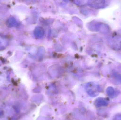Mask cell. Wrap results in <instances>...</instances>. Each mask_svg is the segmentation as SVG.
<instances>
[{
    "label": "cell",
    "instance_id": "cell-2",
    "mask_svg": "<svg viewBox=\"0 0 121 120\" xmlns=\"http://www.w3.org/2000/svg\"><path fill=\"white\" fill-rule=\"evenodd\" d=\"M97 105L99 107L100 106H104L107 105L108 104L107 101L106 99L102 98L98 99L96 102Z\"/></svg>",
    "mask_w": 121,
    "mask_h": 120
},
{
    "label": "cell",
    "instance_id": "cell-1",
    "mask_svg": "<svg viewBox=\"0 0 121 120\" xmlns=\"http://www.w3.org/2000/svg\"><path fill=\"white\" fill-rule=\"evenodd\" d=\"M8 45V42L5 37L0 35V50H3Z\"/></svg>",
    "mask_w": 121,
    "mask_h": 120
},
{
    "label": "cell",
    "instance_id": "cell-3",
    "mask_svg": "<svg viewBox=\"0 0 121 120\" xmlns=\"http://www.w3.org/2000/svg\"><path fill=\"white\" fill-rule=\"evenodd\" d=\"M108 96H112L114 94V89L111 87H108L106 90Z\"/></svg>",
    "mask_w": 121,
    "mask_h": 120
},
{
    "label": "cell",
    "instance_id": "cell-4",
    "mask_svg": "<svg viewBox=\"0 0 121 120\" xmlns=\"http://www.w3.org/2000/svg\"><path fill=\"white\" fill-rule=\"evenodd\" d=\"M113 120H121V115L118 114L116 115Z\"/></svg>",
    "mask_w": 121,
    "mask_h": 120
}]
</instances>
